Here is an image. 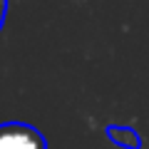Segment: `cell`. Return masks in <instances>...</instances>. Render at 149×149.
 <instances>
[{
    "instance_id": "3",
    "label": "cell",
    "mask_w": 149,
    "mask_h": 149,
    "mask_svg": "<svg viewBox=\"0 0 149 149\" xmlns=\"http://www.w3.org/2000/svg\"><path fill=\"white\" fill-rule=\"evenodd\" d=\"M5 15H8V0H0V30L5 25Z\"/></svg>"
},
{
    "instance_id": "2",
    "label": "cell",
    "mask_w": 149,
    "mask_h": 149,
    "mask_svg": "<svg viewBox=\"0 0 149 149\" xmlns=\"http://www.w3.org/2000/svg\"><path fill=\"white\" fill-rule=\"evenodd\" d=\"M107 137L122 149H142V137L132 127H114L112 124V127H107Z\"/></svg>"
},
{
    "instance_id": "1",
    "label": "cell",
    "mask_w": 149,
    "mask_h": 149,
    "mask_svg": "<svg viewBox=\"0 0 149 149\" xmlns=\"http://www.w3.org/2000/svg\"><path fill=\"white\" fill-rule=\"evenodd\" d=\"M0 149H47V142L25 122H5L0 124Z\"/></svg>"
}]
</instances>
